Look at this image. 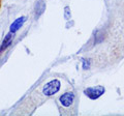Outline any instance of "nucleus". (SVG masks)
<instances>
[{
  "label": "nucleus",
  "mask_w": 124,
  "mask_h": 116,
  "mask_svg": "<svg viewBox=\"0 0 124 116\" xmlns=\"http://www.w3.org/2000/svg\"><path fill=\"white\" fill-rule=\"evenodd\" d=\"M60 81L59 80H52L46 83L44 88H42V93L46 96H52L55 93H57L60 89Z\"/></svg>",
  "instance_id": "1"
},
{
  "label": "nucleus",
  "mask_w": 124,
  "mask_h": 116,
  "mask_svg": "<svg viewBox=\"0 0 124 116\" xmlns=\"http://www.w3.org/2000/svg\"><path fill=\"white\" fill-rule=\"evenodd\" d=\"M84 93L86 94L89 99H97L99 96H101L104 93V88L102 86H96L90 87L84 90Z\"/></svg>",
  "instance_id": "2"
},
{
  "label": "nucleus",
  "mask_w": 124,
  "mask_h": 116,
  "mask_svg": "<svg viewBox=\"0 0 124 116\" xmlns=\"http://www.w3.org/2000/svg\"><path fill=\"white\" fill-rule=\"evenodd\" d=\"M59 100H60V103H61L62 106H64V107H69V106L72 105L73 100H75V94H73V92H71V91L65 92L64 94H62V95L60 96Z\"/></svg>",
  "instance_id": "3"
},
{
  "label": "nucleus",
  "mask_w": 124,
  "mask_h": 116,
  "mask_svg": "<svg viewBox=\"0 0 124 116\" xmlns=\"http://www.w3.org/2000/svg\"><path fill=\"white\" fill-rule=\"evenodd\" d=\"M26 20V18L25 17H21V18H18L17 20H16L13 24L10 25V32L11 33H15V32H17L19 29L22 27V25L24 24V22Z\"/></svg>",
  "instance_id": "4"
},
{
  "label": "nucleus",
  "mask_w": 124,
  "mask_h": 116,
  "mask_svg": "<svg viewBox=\"0 0 124 116\" xmlns=\"http://www.w3.org/2000/svg\"><path fill=\"white\" fill-rule=\"evenodd\" d=\"M11 42H13V34H11V32H9L2 41V45L0 47V52H3L4 50H6L11 45Z\"/></svg>",
  "instance_id": "5"
},
{
  "label": "nucleus",
  "mask_w": 124,
  "mask_h": 116,
  "mask_svg": "<svg viewBox=\"0 0 124 116\" xmlns=\"http://www.w3.org/2000/svg\"><path fill=\"white\" fill-rule=\"evenodd\" d=\"M45 9H46V4H45V2L44 1H38L37 3H36V7H35V17L36 18H38L40 16V15L44 13L45 11Z\"/></svg>",
  "instance_id": "6"
},
{
  "label": "nucleus",
  "mask_w": 124,
  "mask_h": 116,
  "mask_svg": "<svg viewBox=\"0 0 124 116\" xmlns=\"http://www.w3.org/2000/svg\"><path fill=\"white\" fill-rule=\"evenodd\" d=\"M90 66V61L89 60H86V59H83V68L84 69H87Z\"/></svg>",
  "instance_id": "7"
}]
</instances>
